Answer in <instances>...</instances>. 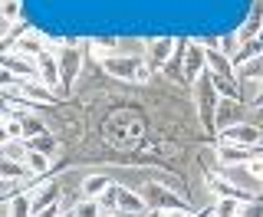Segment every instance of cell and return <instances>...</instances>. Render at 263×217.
<instances>
[{"instance_id":"obj_1","label":"cell","mask_w":263,"mask_h":217,"mask_svg":"<svg viewBox=\"0 0 263 217\" xmlns=\"http://www.w3.org/2000/svg\"><path fill=\"white\" fill-rule=\"evenodd\" d=\"M217 89H214V82H211V73H204L201 79L194 82V105H197V122H201V132L204 135H214L217 132Z\"/></svg>"},{"instance_id":"obj_2","label":"cell","mask_w":263,"mask_h":217,"mask_svg":"<svg viewBox=\"0 0 263 217\" xmlns=\"http://www.w3.org/2000/svg\"><path fill=\"white\" fill-rule=\"evenodd\" d=\"M138 191H142L145 204L152 207V211H181V207H191L178 191H171L168 185H161V181H145Z\"/></svg>"},{"instance_id":"obj_3","label":"cell","mask_w":263,"mask_h":217,"mask_svg":"<svg viewBox=\"0 0 263 217\" xmlns=\"http://www.w3.org/2000/svg\"><path fill=\"white\" fill-rule=\"evenodd\" d=\"M204 181H208L214 197H234V201H243V204L257 197L253 191H243L240 185H237V181L227 174V168H204Z\"/></svg>"},{"instance_id":"obj_4","label":"cell","mask_w":263,"mask_h":217,"mask_svg":"<svg viewBox=\"0 0 263 217\" xmlns=\"http://www.w3.org/2000/svg\"><path fill=\"white\" fill-rule=\"evenodd\" d=\"M217 145H243V148H260L263 145V129L250 122H237V125H224L217 132Z\"/></svg>"},{"instance_id":"obj_5","label":"cell","mask_w":263,"mask_h":217,"mask_svg":"<svg viewBox=\"0 0 263 217\" xmlns=\"http://www.w3.org/2000/svg\"><path fill=\"white\" fill-rule=\"evenodd\" d=\"M178 49H181V40H171V37L148 40L145 43V63L152 66V69H164V66L178 56Z\"/></svg>"},{"instance_id":"obj_6","label":"cell","mask_w":263,"mask_h":217,"mask_svg":"<svg viewBox=\"0 0 263 217\" xmlns=\"http://www.w3.org/2000/svg\"><path fill=\"white\" fill-rule=\"evenodd\" d=\"M102 63V73H109V76L115 79H122V82H135L138 79V69H142V56H105V60H99Z\"/></svg>"},{"instance_id":"obj_7","label":"cell","mask_w":263,"mask_h":217,"mask_svg":"<svg viewBox=\"0 0 263 217\" xmlns=\"http://www.w3.org/2000/svg\"><path fill=\"white\" fill-rule=\"evenodd\" d=\"M181 69H184V82H194L208 73V49H204L201 43H191L187 40L184 43V63H181Z\"/></svg>"},{"instance_id":"obj_8","label":"cell","mask_w":263,"mask_h":217,"mask_svg":"<svg viewBox=\"0 0 263 217\" xmlns=\"http://www.w3.org/2000/svg\"><path fill=\"white\" fill-rule=\"evenodd\" d=\"M0 69L16 76V79H40V63L33 56H23V53H4L0 56Z\"/></svg>"},{"instance_id":"obj_9","label":"cell","mask_w":263,"mask_h":217,"mask_svg":"<svg viewBox=\"0 0 263 217\" xmlns=\"http://www.w3.org/2000/svg\"><path fill=\"white\" fill-rule=\"evenodd\" d=\"M220 168H243L247 161L257 158V148H243V145H214Z\"/></svg>"},{"instance_id":"obj_10","label":"cell","mask_w":263,"mask_h":217,"mask_svg":"<svg viewBox=\"0 0 263 217\" xmlns=\"http://www.w3.org/2000/svg\"><path fill=\"white\" fill-rule=\"evenodd\" d=\"M27 194H30V201H33V214L63 201V188L56 185V181H36V185H33Z\"/></svg>"},{"instance_id":"obj_11","label":"cell","mask_w":263,"mask_h":217,"mask_svg":"<svg viewBox=\"0 0 263 217\" xmlns=\"http://www.w3.org/2000/svg\"><path fill=\"white\" fill-rule=\"evenodd\" d=\"M40 82H43V86H49L53 89V93H66V86H63V69H60V56L56 53H46L40 56Z\"/></svg>"},{"instance_id":"obj_12","label":"cell","mask_w":263,"mask_h":217,"mask_svg":"<svg viewBox=\"0 0 263 217\" xmlns=\"http://www.w3.org/2000/svg\"><path fill=\"white\" fill-rule=\"evenodd\" d=\"M13 53H23V56H33V60H40V56L46 53V37H43V33H36V30L23 33L20 43L13 46Z\"/></svg>"},{"instance_id":"obj_13","label":"cell","mask_w":263,"mask_h":217,"mask_svg":"<svg viewBox=\"0 0 263 217\" xmlns=\"http://www.w3.org/2000/svg\"><path fill=\"white\" fill-rule=\"evenodd\" d=\"M260 56H263V37H257V40H247V43H240V49H237V56H234V63H237V69H243L247 63L260 60Z\"/></svg>"},{"instance_id":"obj_14","label":"cell","mask_w":263,"mask_h":217,"mask_svg":"<svg viewBox=\"0 0 263 217\" xmlns=\"http://www.w3.org/2000/svg\"><path fill=\"white\" fill-rule=\"evenodd\" d=\"M109 188H112V181L105 178V174H89V178H82V185H79L82 197H99V194H105Z\"/></svg>"},{"instance_id":"obj_15","label":"cell","mask_w":263,"mask_h":217,"mask_svg":"<svg viewBox=\"0 0 263 217\" xmlns=\"http://www.w3.org/2000/svg\"><path fill=\"white\" fill-rule=\"evenodd\" d=\"M7 217H33V201L27 191H20L7 201Z\"/></svg>"},{"instance_id":"obj_16","label":"cell","mask_w":263,"mask_h":217,"mask_svg":"<svg viewBox=\"0 0 263 217\" xmlns=\"http://www.w3.org/2000/svg\"><path fill=\"white\" fill-rule=\"evenodd\" d=\"M27 145L33 148V152L46 155V158H53L56 152H60V141L53 138V132H43V135H36V138H27Z\"/></svg>"},{"instance_id":"obj_17","label":"cell","mask_w":263,"mask_h":217,"mask_svg":"<svg viewBox=\"0 0 263 217\" xmlns=\"http://www.w3.org/2000/svg\"><path fill=\"white\" fill-rule=\"evenodd\" d=\"M27 155H30L27 138H20V141H4V148H0V158H7V161H27Z\"/></svg>"},{"instance_id":"obj_18","label":"cell","mask_w":263,"mask_h":217,"mask_svg":"<svg viewBox=\"0 0 263 217\" xmlns=\"http://www.w3.org/2000/svg\"><path fill=\"white\" fill-rule=\"evenodd\" d=\"M211 82H214V89H217L220 99H234V102H240V82H230L224 76H214V73H211Z\"/></svg>"},{"instance_id":"obj_19","label":"cell","mask_w":263,"mask_h":217,"mask_svg":"<svg viewBox=\"0 0 263 217\" xmlns=\"http://www.w3.org/2000/svg\"><path fill=\"white\" fill-rule=\"evenodd\" d=\"M23 138V115L4 112V141H20Z\"/></svg>"},{"instance_id":"obj_20","label":"cell","mask_w":263,"mask_h":217,"mask_svg":"<svg viewBox=\"0 0 263 217\" xmlns=\"http://www.w3.org/2000/svg\"><path fill=\"white\" fill-rule=\"evenodd\" d=\"M243 201H234V197H214V214L217 217H240Z\"/></svg>"},{"instance_id":"obj_21","label":"cell","mask_w":263,"mask_h":217,"mask_svg":"<svg viewBox=\"0 0 263 217\" xmlns=\"http://www.w3.org/2000/svg\"><path fill=\"white\" fill-rule=\"evenodd\" d=\"M23 165L33 171V178H46V174H49V158L40 155V152H33V148H30V155H27V161H23Z\"/></svg>"},{"instance_id":"obj_22","label":"cell","mask_w":263,"mask_h":217,"mask_svg":"<svg viewBox=\"0 0 263 217\" xmlns=\"http://www.w3.org/2000/svg\"><path fill=\"white\" fill-rule=\"evenodd\" d=\"M43 132H49V125L43 119H36V115H23V138H36V135H43Z\"/></svg>"},{"instance_id":"obj_23","label":"cell","mask_w":263,"mask_h":217,"mask_svg":"<svg viewBox=\"0 0 263 217\" xmlns=\"http://www.w3.org/2000/svg\"><path fill=\"white\" fill-rule=\"evenodd\" d=\"M96 201L102 204V214H119V185H112L105 194H99Z\"/></svg>"},{"instance_id":"obj_24","label":"cell","mask_w":263,"mask_h":217,"mask_svg":"<svg viewBox=\"0 0 263 217\" xmlns=\"http://www.w3.org/2000/svg\"><path fill=\"white\" fill-rule=\"evenodd\" d=\"M72 211H76V217H102V204H99L96 197H82Z\"/></svg>"},{"instance_id":"obj_25","label":"cell","mask_w":263,"mask_h":217,"mask_svg":"<svg viewBox=\"0 0 263 217\" xmlns=\"http://www.w3.org/2000/svg\"><path fill=\"white\" fill-rule=\"evenodd\" d=\"M0 16H4V27L20 20V0H0Z\"/></svg>"},{"instance_id":"obj_26","label":"cell","mask_w":263,"mask_h":217,"mask_svg":"<svg viewBox=\"0 0 263 217\" xmlns=\"http://www.w3.org/2000/svg\"><path fill=\"white\" fill-rule=\"evenodd\" d=\"M96 53H99V60H105V56H115V49H119V40L115 37H96Z\"/></svg>"},{"instance_id":"obj_27","label":"cell","mask_w":263,"mask_h":217,"mask_svg":"<svg viewBox=\"0 0 263 217\" xmlns=\"http://www.w3.org/2000/svg\"><path fill=\"white\" fill-rule=\"evenodd\" d=\"M240 79L263 82V56H260V60H253V63H247V66H243V69H240Z\"/></svg>"},{"instance_id":"obj_28","label":"cell","mask_w":263,"mask_h":217,"mask_svg":"<svg viewBox=\"0 0 263 217\" xmlns=\"http://www.w3.org/2000/svg\"><path fill=\"white\" fill-rule=\"evenodd\" d=\"M217 49H220V53H227L230 60H234L237 49H240V37H237V33H230V37H224V40L217 43Z\"/></svg>"},{"instance_id":"obj_29","label":"cell","mask_w":263,"mask_h":217,"mask_svg":"<svg viewBox=\"0 0 263 217\" xmlns=\"http://www.w3.org/2000/svg\"><path fill=\"white\" fill-rule=\"evenodd\" d=\"M240 217H263V194H257L253 201H247L240 207Z\"/></svg>"},{"instance_id":"obj_30","label":"cell","mask_w":263,"mask_h":217,"mask_svg":"<svg viewBox=\"0 0 263 217\" xmlns=\"http://www.w3.org/2000/svg\"><path fill=\"white\" fill-rule=\"evenodd\" d=\"M243 171L250 174V178L257 181V185H263V155H257L253 161H247V165H243Z\"/></svg>"},{"instance_id":"obj_31","label":"cell","mask_w":263,"mask_h":217,"mask_svg":"<svg viewBox=\"0 0 263 217\" xmlns=\"http://www.w3.org/2000/svg\"><path fill=\"white\" fill-rule=\"evenodd\" d=\"M197 211H194V207H181V211H164L161 217H194Z\"/></svg>"},{"instance_id":"obj_32","label":"cell","mask_w":263,"mask_h":217,"mask_svg":"<svg viewBox=\"0 0 263 217\" xmlns=\"http://www.w3.org/2000/svg\"><path fill=\"white\" fill-rule=\"evenodd\" d=\"M148 79H152V66H148V63H142V69H138V79H135V82H138V86H145Z\"/></svg>"},{"instance_id":"obj_33","label":"cell","mask_w":263,"mask_h":217,"mask_svg":"<svg viewBox=\"0 0 263 217\" xmlns=\"http://www.w3.org/2000/svg\"><path fill=\"white\" fill-rule=\"evenodd\" d=\"M253 105H257V109H263V89L257 93V99H253Z\"/></svg>"}]
</instances>
